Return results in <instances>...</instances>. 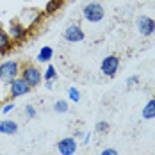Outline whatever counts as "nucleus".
<instances>
[{
    "mask_svg": "<svg viewBox=\"0 0 155 155\" xmlns=\"http://www.w3.org/2000/svg\"><path fill=\"white\" fill-rule=\"evenodd\" d=\"M20 77L23 78L31 87H36L43 82V73L38 66H34L31 62H23L21 68H20Z\"/></svg>",
    "mask_w": 155,
    "mask_h": 155,
    "instance_id": "obj_1",
    "label": "nucleus"
},
{
    "mask_svg": "<svg viewBox=\"0 0 155 155\" xmlns=\"http://www.w3.org/2000/svg\"><path fill=\"white\" fill-rule=\"evenodd\" d=\"M43 16H45V13L43 11H39V9H23L21 13H20V16L16 18L23 27H27L29 31H32L34 27H38L39 23H41V20H43Z\"/></svg>",
    "mask_w": 155,
    "mask_h": 155,
    "instance_id": "obj_2",
    "label": "nucleus"
},
{
    "mask_svg": "<svg viewBox=\"0 0 155 155\" xmlns=\"http://www.w3.org/2000/svg\"><path fill=\"white\" fill-rule=\"evenodd\" d=\"M20 68L21 64L18 61H5L0 64V80L4 84H11L15 78L20 77Z\"/></svg>",
    "mask_w": 155,
    "mask_h": 155,
    "instance_id": "obj_3",
    "label": "nucleus"
},
{
    "mask_svg": "<svg viewBox=\"0 0 155 155\" xmlns=\"http://www.w3.org/2000/svg\"><path fill=\"white\" fill-rule=\"evenodd\" d=\"M82 16H84V20H87V21H91V23H98V21L104 20L105 9H104V5H102L100 2H89V4L84 5Z\"/></svg>",
    "mask_w": 155,
    "mask_h": 155,
    "instance_id": "obj_4",
    "label": "nucleus"
},
{
    "mask_svg": "<svg viewBox=\"0 0 155 155\" xmlns=\"http://www.w3.org/2000/svg\"><path fill=\"white\" fill-rule=\"evenodd\" d=\"M118 70H120V57H118L116 54H109V55H105V57L102 59V62H100V71L109 78L116 77Z\"/></svg>",
    "mask_w": 155,
    "mask_h": 155,
    "instance_id": "obj_5",
    "label": "nucleus"
},
{
    "mask_svg": "<svg viewBox=\"0 0 155 155\" xmlns=\"http://www.w3.org/2000/svg\"><path fill=\"white\" fill-rule=\"evenodd\" d=\"M7 34L11 36V39H13V43H21V41H25L27 38H29V34L31 31L27 29V27H23L18 20H11V23H9V31Z\"/></svg>",
    "mask_w": 155,
    "mask_h": 155,
    "instance_id": "obj_6",
    "label": "nucleus"
},
{
    "mask_svg": "<svg viewBox=\"0 0 155 155\" xmlns=\"http://www.w3.org/2000/svg\"><path fill=\"white\" fill-rule=\"evenodd\" d=\"M31 86L23 80L21 77H18L15 78L11 84H9V98L13 100V98H18V96H23V94H27V93H31Z\"/></svg>",
    "mask_w": 155,
    "mask_h": 155,
    "instance_id": "obj_7",
    "label": "nucleus"
},
{
    "mask_svg": "<svg viewBox=\"0 0 155 155\" xmlns=\"http://www.w3.org/2000/svg\"><path fill=\"white\" fill-rule=\"evenodd\" d=\"M62 38L68 41V43H80V41H84V38H86V32L80 29V25H68L64 32H62Z\"/></svg>",
    "mask_w": 155,
    "mask_h": 155,
    "instance_id": "obj_8",
    "label": "nucleus"
},
{
    "mask_svg": "<svg viewBox=\"0 0 155 155\" xmlns=\"http://www.w3.org/2000/svg\"><path fill=\"white\" fill-rule=\"evenodd\" d=\"M136 23H137V31H139V34L144 36V38L152 36V34L155 32V20L150 18V16H139Z\"/></svg>",
    "mask_w": 155,
    "mask_h": 155,
    "instance_id": "obj_9",
    "label": "nucleus"
},
{
    "mask_svg": "<svg viewBox=\"0 0 155 155\" xmlns=\"http://www.w3.org/2000/svg\"><path fill=\"white\" fill-rule=\"evenodd\" d=\"M57 152L61 155H73L77 152V139L75 137H62L57 143Z\"/></svg>",
    "mask_w": 155,
    "mask_h": 155,
    "instance_id": "obj_10",
    "label": "nucleus"
},
{
    "mask_svg": "<svg viewBox=\"0 0 155 155\" xmlns=\"http://www.w3.org/2000/svg\"><path fill=\"white\" fill-rule=\"evenodd\" d=\"M13 48H15V43H13L11 36L7 34L5 29H2V25H0V55H7Z\"/></svg>",
    "mask_w": 155,
    "mask_h": 155,
    "instance_id": "obj_11",
    "label": "nucleus"
},
{
    "mask_svg": "<svg viewBox=\"0 0 155 155\" xmlns=\"http://www.w3.org/2000/svg\"><path fill=\"white\" fill-rule=\"evenodd\" d=\"M0 134H4V136L18 134V123L13 121V120H2L0 121Z\"/></svg>",
    "mask_w": 155,
    "mask_h": 155,
    "instance_id": "obj_12",
    "label": "nucleus"
},
{
    "mask_svg": "<svg viewBox=\"0 0 155 155\" xmlns=\"http://www.w3.org/2000/svg\"><path fill=\"white\" fill-rule=\"evenodd\" d=\"M143 118L144 120H153L155 118V98H150L146 105L143 107Z\"/></svg>",
    "mask_w": 155,
    "mask_h": 155,
    "instance_id": "obj_13",
    "label": "nucleus"
},
{
    "mask_svg": "<svg viewBox=\"0 0 155 155\" xmlns=\"http://www.w3.org/2000/svg\"><path fill=\"white\" fill-rule=\"evenodd\" d=\"M52 57H54V48L52 47H43L39 50V54H38V61L39 62H50L52 61Z\"/></svg>",
    "mask_w": 155,
    "mask_h": 155,
    "instance_id": "obj_14",
    "label": "nucleus"
},
{
    "mask_svg": "<svg viewBox=\"0 0 155 155\" xmlns=\"http://www.w3.org/2000/svg\"><path fill=\"white\" fill-rule=\"evenodd\" d=\"M61 5H62V2H59V0H48L43 13H45V16H50V15H54V13H57L61 9Z\"/></svg>",
    "mask_w": 155,
    "mask_h": 155,
    "instance_id": "obj_15",
    "label": "nucleus"
},
{
    "mask_svg": "<svg viewBox=\"0 0 155 155\" xmlns=\"http://www.w3.org/2000/svg\"><path fill=\"white\" fill-rule=\"evenodd\" d=\"M43 80H57V70H55V66L48 64L45 73H43Z\"/></svg>",
    "mask_w": 155,
    "mask_h": 155,
    "instance_id": "obj_16",
    "label": "nucleus"
},
{
    "mask_svg": "<svg viewBox=\"0 0 155 155\" xmlns=\"http://www.w3.org/2000/svg\"><path fill=\"white\" fill-rule=\"evenodd\" d=\"M68 109H70V105H68L66 100H57V102L54 104V110H55L57 114H64V112H68Z\"/></svg>",
    "mask_w": 155,
    "mask_h": 155,
    "instance_id": "obj_17",
    "label": "nucleus"
},
{
    "mask_svg": "<svg viewBox=\"0 0 155 155\" xmlns=\"http://www.w3.org/2000/svg\"><path fill=\"white\" fill-rule=\"evenodd\" d=\"M109 128H110V125L107 121H98V123L94 125V130L98 132V134H107Z\"/></svg>",
    "mask_w": 155,
    "mask_h": 155,
    "instance_id": "obj_18",
    "label": "nucleus"
},
{
    "mask_svg": "<svg viewBox=\"0 0 155 155\" xmlns=\"http://www.w3.org/2000/svg\"><path fill=\"white\" fill-rule=\"evenodd\" d=\"M68 96H70V100H71V102H75V104L80 102V91H78L77 87H73V86L68 89Z\"/></svg>",
    "mask_w": 155,
    "mask_h": 155,
    "instance_id": "obj_19",
    "label": "nucleus"
},
{
    "mask_svg": "<svg viewBox=\"0 0 155 155\" xmlns=\"http://www.w3.org/2000/svg\"><path fill=\"white\" fill-rule=\"evenodd\" d=\"M36 114H38V112H36V107H34V105H31V104H29V105H25V116H27L29 120L36 118Z\"/></svg>",
    "mask_w": 155,
    "mask_h": 155,
    "instance_id": "obj_20",
    "label": "nucleus"
},
{
    "mask_svg": "<svg viewBox=\"0 0 155 155\" xmlns=\"http://www.w3.org/2000/svg\"><path fill=\"white\" fill-rule=\"evenodd\" d=\"M137 82H139V77H137V75H132V77L127 78V86H128V87H134Z\"/></svg>",
    "mask_w": 155,
    "mask_h": 155,
    "instance_id": "obj_21",
    "label": "nucleus"
},
{
    "mask_svg": "<svg viewBox=\"0 0 155 155\" xmlns=\"http://www.w3.org/2000/svg\"><path fill=\"white\" fill-rule=\"evenodd\" d=\"M13 109H15V104H13V102H9V104H5V105H4L2 112H4V114H7V112H11Z\"/></svg>",
    "mask_w": 155,
    "mask_h": 155,
    "instance_id": "obj_22",
    "label": "nucleus"
},
{
    "mask_svg": "<svg viewBox=\"0 0 155 155\" xmlns=\"http://www.w3.org/2000/svg\"><path fill=\"white\" fill-rule=\"evenodd\" d=\"M100 155H118V152H116L114 148H105V150H104Z\"/></svg>",
    "mask_w": 155,
    "mask_h": 155,
    "instance_id": "obj_23",
    "label": "nucleus"
},
{
    "mask_svg": "<svg viewBox=\"0 0 155 155\" xmlns=\"http://www.w3.org/2000/svg\"><path fill=\"white\" fill-rule=\"evenodd\" d=\"M54 82H55V80H45V87H47V89H52V87H54Z\"/></svg>",
    "mask_w": 155,
    "mask_h": 155,
    "instance_id": "obj_24",
    "label": "nucleus"
},
{
    "mask_svg": "<svg viewBox=\"0 0 155 155\" xmlns=\"http://www.w3.org/2000/svg\"><path fill=\"white\" fill-rule=\"evenodd\" d=\"M89 143V134H86V137H84V144H87Z\"/></svg>",
    "mask_w": 155,
    "mask_h": 155,
    "instance_id": "obj_25",
    "label": "nucleus"
},
{
    "mask_svg": "<svg viewBox=\"0 0 155 155\" xmlns=\"http://www.w3.org/2000/svg\"><path fill=\"white\" fill-rule=\"evenodd\" d=\"M59 2H62V4H64V2H66V0H59Z\"/></svg>",
    "mask_w": 155,
    "mask_h": 155,
    "instance_id": "obj_26",
    "label": "nucleus"
},
{
    "mask_svg": "<svg viewBox=\"0 0 155 155\" xmlns=\"http://www.w3.org/2000/svg\"><path fill=\"white\" fill-rule=\"evenodd\" d=\"M0 155H2V153H0Z\"/></svg>",
    "mask_w": 155,
    "mask_h": 155,
    "instance_id": "obj_27",
    "label": "nucleus"
}]
</instances>
